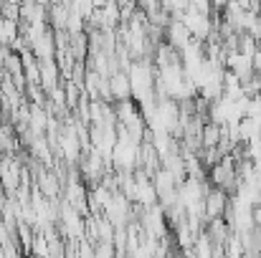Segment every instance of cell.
Returning a JSON list of instances; mask_svg holds the SVG:
<instances>
[{
  "label": "cell",
  "instance_id": "12",
  "mask_svg": "<svg viewBox=\"0 0 261 258\" xmlns=\"http://www.w3.org/2000/svg\"><path fill=\"white\" fill-rule=\"evenodd\" d=\"M20 18L25 23H46L48 20L46 8L41 3H25V5H20Z\"/></svg>",
  "mask_w": 261,
  "mask_h": 258
},
{
  "label": "cell",
  "instance_id": "2",
  "mask_svg": "<svg viewBox=\"0 0 261 258\" xmlns=\"http://www.w3.org/2000/svg\"><path fill=\"white\" fill-rule=\"evenodd\" d=\"M104 210V218L112 223V225H124V220L129 218V200L117 190V192H112V197L107 200V205L101 208Z\"/></svg>",
  "mask_w": 261,
  "mask_h": 258
},
{
  "label": "cell",
  "instance_id": "13",
  "mask_svg": "<svg viewBox=\"0 0 261 258\" xmlns=\"http://www.w3.org/2000/svg\"><path fill=\"white\" fill-rule=\"evenodd\" d=\"M213 251H216L213 241L208 238L205 231H200L195 236V241H193V253H195V258H213Z\"/></svg>",
  "mask_w": 261,
  "mask_h": 258
},
{
  "label": "cell",
  "instance_id": "15",
  "mask_svg": "<svg viewBox=\"0 0 261 258\" xmlns=\"http://www.w3.org/2000/svg\"><path fill=\"white\" fill-rule=\"evenodd\" d=\"M41 190H43L46 197H54V195H56V177L48 175V172H43V175H41Z\"/></svg>",
  "mask_w": 261,
  "mask_h": 258
},
{
  "label": "cell",
  "instance_id": "16",
  "mask_svg": "<svg viewBox=\"0 0 261 258\" xmlns=\"http://www.w3.org/2000/svg\"><path fill=\"white\" fill-rule=\"evenodd\" d=\"M0 147H3V150H8V152H10V150L15 147V139H13V132H10L8 127H0Z\"/></svg>",
  "mask_w": 261,
  "mask_h": 258
},
{
  "label": "cell",
  "instance_id": "10",
  "mask_svg": "<svg viewBox=\"0 0 261 258\" xmlns=\"http://www.w3.org/2000/svg\"><path fill=\"white\" fill-rule=\"evenodd\" d=\"M205 233H208V238L213 241V246H218V248H223V243H226V241H228V236H231V231H228V223H226L223 218L208 220V228H205Z\"/></svg>",
  "mask_w": 261,
  "mask_h": 258
},
{
  "label": "cell",
  "instance_id": "6",
  "mask_svg": "<svg viewBox=\"0 0 261 258\" xmlns=\"http://www.w3.org/2000/svg\"><path fill=\"white\" fill-rule=\"evenodd\" d=\"M59 76H61V71H59V64H56V59H48V61H38V84L43 86L48 94L59 86Z\"/></svg>",
  "mask_w": 261,
  "mask_h": 258
},
{
  "label": "cell",
  "instance_id": "8",
  "mask_svg": "<svg viewBox=\"0 0 261 258\" xmlns=\"http://www.w3.org/2000/svg\"><path fill=\"white\" fill-rule=\"evenodd\" d=\"M31 53H33L38 61L56 59V38H54V31H46V33L31 46Z\"/></svg>",
  "mask_w": 261,
  "mask_h": 258
},
{
  "label": "cell",
  "instance_id": "5",
  "mask_svg": "<svg viewBox=\"0 0 261 258\" xmlns=\"http://www.w3.org/2000/svg\"><path fill=\"white\" fill-rule=\"evenodd\" d=\"M109 96L119 104V101H129L132 99V89H129V79H127V71H114L109 76Z\"/></svg>",
  "mask_w": 261,
  "mask_h": 258
},
{
  "label": "cell",
  "instance_id": "4",
  "mask_svg": "<svg viewBox=\"0 0 261 258\" xmlns=\"http://www.w3.org/2000/svg\"><path fill=\"white\" fill-rule=\"evenodd\" d=\"M193 38H190V33H188V28L177 20V18H170V23L165 25V43L173 48V51H182L188 43H190Z\"/></svg>",
  "mask_w": 261,
  "mask_h": 258
},
{
  "label": "cell",
  "instance_id": "3",
  "mask_svg": "<svg viewBox=\"0 0 261 258\" xmlns=\"http://www.w3.org/2000/svg\"><path fill=\"white\" fill-rule=\"evenodd\" d=\"M226 208H228V195H226L223 190H216V187H211V190H208V195H205V203H203L205 220L223 218V215H226Z\"/></svg>",
  "mask_w": 261,
  "mask_h": 258
},
{
  "label": "cell",
  "instance_id": "14",
  "mask_svg": "<svg viewBox=\"0 0 261 258\" xmlns=\"http://www.w3.org/2000/svg\"><path fill=\"white\" fill-rule=\"evenodd\" d=\"M31 248H33V253H36V256H41V258H48V256H51V248H48L46 238H41V236L31 238Z\"/></svg>",
  "mask_w": 261,
  "mask_h": 258
},
{
  "label": "cell",
  "instance_id": "1",
  "mask_svg": "<svg viewBox=\"0 0 261 258\" xmlns=\"http://www.w3.org/2000/svg\"><path fill=\"white\" fill-rule=\"evenodd\" d=\"M155 76H158V69H152V64L147 59H137L129 64L127 79H129V89H132V99L140 106L147 101H155Z\"/></svg>",
  "mask_w": 261,
  "mask_h": 258
},
{
  "label": "cell",
  "instance_id": "11",
  "mask_svg": "<svg viewBox=\"0 0 261 258\" xmlns=\"http://www.w3.org/2000/svg\"><path fill=\"white\" fill-rule=\"evenodd\" d=\"M221 137H223V127H216V124L205 122L203 129H200V147L203 150H216Z\"/></svg>",
  "mask_w": 261,
  "mask_h": 258
},
{
  "label": "cell",
  "instance_id": "9",
  "mask_svg": "<svg viewBox=\"0 0 261 258\" xmlns=\"http://www.w3.org/2000/svg\"><path fill=\"white\" fill-rule=\"evenodd\" d=\"M61 220H64V228H66V233L74 238H79L82 233H84V223H82V215L74 210V208H69V205H64L61 208Z\"/></svg>",
  "mask_w": 261,
  "mask_h": 258
},
{
  "label": "cell",
  "instance_id": "7",
  "mask_svg": "<svg viewBox=\"0 0 261 258\" xmlns=\"http://www.w3.org/2000/svg\"><path fill=\"white\" fill-rule=\"evenodd\" d=\"M54 145L59 147V152H61L69 162H76V160H79V137H76L74 127H69V129H66Z\"/></svg>",
  "mask_w": 261,
  "mask_h": 258
},
{
  "label": "cell",
  "instance_id": "17",
  "mask_svg": "<svg viewBox=\"0 0 261 258\" xmlns=\"http://www.w3.org/2000/svg\"><path fill=\"white\" fill-rule=\"evenodd\" d=\"M254 223H256V228H261V203L254 208Z\"/></svg>",
  "mask_w": 261,
  "mask_h": 258
}]
</instances>
